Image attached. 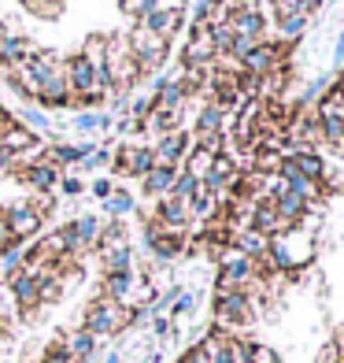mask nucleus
I'll return each mask as SVG.
<instances>
[{"instance_id": "obj_1", "label": "nucleus", "mask_w": 344, "mask_h": 363, "mask_svg": "<svg viewBox=\"0 0 344 363\" xmlns=\"http://www.w3.org/2000/svg\"><path fill=\"white\" fill-rule=\"evenodd\" d=\"M315 230H304V226H289L282 230L277 238H270V249H267V267L277 271V274H300L304 267H311L315 263Z\"/></svg>"}, {"instance_id": "obj_2", "label": "nucleus", "mask_w": 344, "mask_h": 363, "mask_svg": "<svg viewBox=\"0 0 344 363\" xmlns=\"http://www.w3.org/2000/svg\"><path fill=\"white\" fill-rule=\"evenodd\" d=\"M104 63H108L111 96H119V101H122V96L141 82V67H137L134 52H130V38H126V34H111V38H108V56H104Z\"/></svg>"}, {"instance_id": "obj_3", "label": "nucleus", "mask_w": 344, "mask_h": 363, "mask_svg": "<svg viewBox=\"0 0 344 363\" xmlns=\"http://www.w3.org/2000/svg\"><path fill=\"white\" fill-rule=\"evenodd\" d=\"M256 308L259 301L248 293H215L211 301V315H215V330L222 334H241L256 323Z\"/></svg>"}, {"instance_id": "obj_4", "label": "nucleus", "mask_w": 344, "mask_h": 363, "mask_svg": "<svg viewBox=\"0 0 344 363\" xmlns=\"http://www.w3.org/2000/svg\"><path fill=\"white\" fill-rule=\"evenodd\" d=\"M81 330H89L93 337H119L122 330H130V308L108 301V296L96 293L93 301L86 304V311H81Z\"/></svg>"}, {"instance_id": "obj_5", "label": "nucleus", "mask_w": 344, "mask_h": 363, "mask_svg": "<svg viewBox=\"0 0 344 363\" xmlns=\"http://www.w3.org/2000/svg\"><path fill=\"white\" fill-rule=\"evenodd\" d=\"M126 38H130V52H134L141 74H156V71H163V63H167V52H171V41L156 38L152 30H144L141 23L130 26V34H126Z\"/></svg>"}, {"instance_id": "obj_6", "label": "nucleus", "mask_w": 344, "mask_h": 363, "mask_svg": "<svg viewBox=\"0 0 344 363\" xmlns=\"http://www.w3.org/2000/svg\"><path fill=\"white\" fill-rule=\"evenodd\" d=\"M152 167H159L156 163V152H152V145H119L115 148V156H111V171L115 174H130V178H144Z\"/></svg>"}, {"instance_id": "obj_7", "label": "nucleus", "mask_w": 344, "mask_h": 363, "mask_svg": "<svg viewBox=\"0 0 344 363\" xmlns=\"http://www.w3.org/2000/svg\"><path fill=\"white\" fill-rule=\"evenodd\" d=\"M4 289L11 296V308L19 311L26 323L38 319V308H41V296H38V278L26 274V271H15L11 278H4Z\"/></svg>"}, {"instance_id": "obj_8", "label": "nucleus", "mask_w": 344, "mask_h": 363, "mask_svg": "<svg viewBox=\"0 0 344 363\" xmlns=\"http://www.w3.org/2000/svg\"><path fill=\"white\" fill-rule=\"evenodd\" d=\"M215 60H219V52H215V41H211V26L193 23V26H189V45L182 48V67H189V71H207Z\"/></svg>"}, {"instance_id": "obj_9", "label": "nucleus", "mask_w": 344, "mask_h": 363, "mask_svg": "<svg viewBox=\"0 0 344 363\" xmlns=\"http://www.w3.org/2000/svg\"><path fill=\"white\" fill-rule=\"evenodd\" d=\"M189 148H193V134H189V130H171V134H163L152 145V152H156L159 167H182L185 156H189Z\"/></svg>"}, {"instance_id": "obj_10", "label": "nucleus", "mask_w": 344, "mask_h": 363, "mask_svg": "<svg viewBox=\"0 0 344 363\" xmlns=\"http://www.w3.org/2000/svg\"><path fill=\"white\" fill-rule=\"evenodd\" d=\"M226 126H229V119L222 115V108L207 101L200 111H196V123H193V145H207V141H215V138L229 134Z\"/></svg>"}, {"instance_id": "obj_11", "label": "nucleus", "mask_w": 344, "mask_h": 363, "mask_svg": "<svg viewBox=\"0 0 344 363\" xmlns=\"http://www.w3.org/2000/svg\"><path fill=\"white\" fill-rule=\"evenodd\" d=\"M149 216L163 226V230H171V234H185L193 216H189V204L182 201H174V196H163V201H156V208L149 211Z\"/></svg>"}, {"instance_id": "obj_12", "label": "nucleus", "mask_w": 344, "mask_h": 363, "mask_svg": "<svg viewBox=\"0 0 344 363\" xmlns=\"http://www.w3.org/2000/svg\"><path fill=\"white\" fill-rule=\"evenodd\" d=\"M38 101H41L45 108H67V104L74 101L71 82H67V60H63L59 67L41 82V96H38Z\"/></svg>"}, {"instance_id": "obj_13", "label": "nucleus", "mask_w": 344, "mask_h": 363, "mask_svg": "<svg viewBox=\"0 0 344 363\" xmlns=\"http://www.w3.org/2000/svg\"><path fill=\"white\" fill-rule=\"evenodd\" d=\"M4 211H8V226H11V238H15V241L26 245L30 238L41 234V223H45V219H41L26 201H23V204H11V208H4Z\"/></svg>"}, {"instance_id": "obj_14", "label": "nucleus", "mask_w": 344, "mask_h": 363, "mask_svg": "<svg viewBox=\"0 0 344 363\" xmlns=\"http://www.w3.org/2000/svg\"><path fill=\"white\" fill-rule=\"evenodd\" d=\"M229 26H234L237 38H248V41H267V34H270V19H267L259 8H241V11H234Z\"/></svg>"}, {"instance_id": "obj_15", "label": "nucleus", "mask_w": 344, "mask_h": 363, "mask_svg": "<svg viewBox=\"0 0 344 363\" xmlns=\"http://www.w3.org/2000/svg\"><path fill=\"white\" fill-rule=\"evenodd\" d=\"M141 282L137 271H122V274H104L101 278V296H108V301L130 308V301H134V289Z\"/></svg>"}, {"instance_id": "obj_16", "label": "nucleus", "mask_w": 344, "mask_h": 363, "mask_svg": "<svg viewBox=\"0 0 344 363\" xmlns=\"http://www.w3.org/2000/svg\"><path fill=\"white\" fill-rule=\"evenodd\" d=\"M19 178H23L34 193H52V189L59 186V171L52 167V163H45V160H41V163H26V167L19 171Z\"/></svg>"}, {"instance_id": "obj_17", "label": "nucleus", "mask_w": 344, "mask_h": 363, "mask_svg": "<svg viewBox=\"0 0 344 363\" xmlns=\"http://www.w3.org/2000/svg\"><path fill=\"white\" fill-rule=\"evenodd\" d=\"M63 345H67V352L74 363H86V359H96V352H101V337H93L89 330H71V334H63Z\"/></svg>"}, {"instance_id": "obj_18", "label": "nucleus", "mask_w": 344, "mask_h": 363, "mask_svg": "<svg viewBox=\"0 0 344 363\" xmlns=\"http://www.w3.org/2000/svg\"><path fill=\"white\" fill-rule=\"evenodd\" d=\"M182 167H152L149 174L141 178V193L149 196V201H163V196H171V186Z\"/></svg>"}, {"instance_id": "obj_19", "label": "nucleus", "mask_w": 344, "mask_h": 363, "mask_svg": "<svg viewBox=\"0 0 344 363\" xmlns=\"http://www.w3.org/2000/svg\"><path fill=\"white\" fill-rule=\"evenodd\" d=\"M182 15H185V11H159V8H156V11H149V15L141 19V26L152 30V34L163 38V41H171L178 30H182Z\"/></svg>"}, {"instance_id": "obj_20", "label": "nucleus", "mask_w": 344, "mask_h": 363, "mask_svg": "<svg viewBox=\"0 0 344 363\" xmlns=\"http://www.w3.org/2000/svg\"><path fill=\"white\" fill-rule=\"evenodd\" d=\"M252 230H259L263 238H277L282 230H289V223H282V216L274 211L270 201H259L256 211H252Z\"/></svg>"}, {"instance_id": "obj_21", "label": "nucleus", "mask_w": 344, "mask_h": 363, "mask_svg": "<svg viewBox=\"0 0 344 363\" xmlns=\"http://www.w3.org/2000/svg\"><path fill=\"white\" fill-rule=\"evenodd\" d=\"M277 45H297L300 38H304V30H307V23H311V15H304V11H292V15H277Z\"/></svg>"}, {"instance_id": "obj_22", "label": "nucleus", "mask_w": 344, "mask_h": 363, "mask_svg": "<svg viewBox=\"0 0 344 363\" xmlns=\"http://www.w3.org/2000/svg\"><path fill=\"white\" fill-rule=\"evenodd\" d=\"M156 108L152 111H185V101H189V89L182 82H171V86H163L159 93H152Z\"/></svg>"}, {"instance_id": "obj_23", "label": "nucleus", "mask_w": 344, "mask_h": 363, "mask_svg": "<svg viewBox=\"0 0 344 363\" xmlns=\"http://www.w3.org/2000/svg\"><path fill=\"white\" fill-rule=\"evenodd\" d=\"M41 52V48L30 41V38H15V34H8V41H4V48H0V63H23V60H34Z\"/></svg>"}, {"instance_id": "obj_24", "label": "nucleus", "mask_w": 344, "mask_h": 363, "mask_svg": "<svg viewBox=\"0 0 344 363\" xmlns=\"http://www.w3.org/2000/svg\"><path fill=\"white\" fill-rule=\"evenodd\" d=\"M211 167H215V152H207V148H200V145H193L189 156H185V163H182V171L193 174L196 182H204V178L211 174Z\"/></svg>"}, {"instance_id": "obj_25", "label": "nucleus", "mask_w": 344, "mask_h": 363, "mask_svg": "<svg viewBox=\"0 0 344 363\" xmlns=\"http://www.w3.org/2000/svg\"><path fill=\"white\" fill-rule=\"evenodd\" d=\"M101 256V267L104 274H122V271H134V249L122 245V249H111V252H96Z\"/></svg>"}, {"instance_id": "obj_26", "label": "nucleus", "mask_w": 344, "mask_h": 363, "mask_svg": "<svg viewBox=\"0 0 344 363\" xmlns=\"http://www.w3.org/2000/svg\"><path fill=\"white\" fill-rule=\"evenodd\" d=\"M111 115L108 111H78L74 119H71V126L74 130H81V134H104V130H111Z\"/></svg>"}, {"instance_id": "obj_27", "label": "nucleus", "mask_w": 344, "mask_h": 363, "mask_svg": "<svg viewBox=\"0 0 344 363\" xmlns=\"http://www.w3.org/2000/svg\"><path fill=\"white\" fill-rule=\"evenodd\" d=\"M104 211H108L111 219H126V216H134V211H137V201H134V193L115 186V193H111L108 201H104Z\"/></svg>"}, {"instance_id": "obj_28", "label": "nucleus", "mask_w": 344, "mask_h": 363, "mask_svg": "<svg viewBox=\"0 0 344 363\" xmlns=\"http://www.w3.org/2000/svg\"><path fill=\"white\" fill-rule=\"evenodd\" d=\"M315 119H319V134H322V141L344 152V115H315Z\"/></svg>"}, {"instance_id": "obj_29", "label": "nucleus", "mask_w": 344, "mask_h": 363, "mask_svg": "<svg viewBox=\"0 0 344 363\" xmlns=\"http://www.w3.org/2000/svg\"><path fill=\"white\" fill-rule=\"evenodd\" d=\"M19 123L30 130V134H52V115H48L45 108L26 104V108L19 111Z\"/></svg>"}, {"instance_id": "obj_30", "label": "nucleus", "mask_w": 344, "mask_h": 363, "mask_svg": "<svg viewBox=\"0 0 344 363\" xmlns=\"http://www.w3.org/2000/svg\"><path fill=\"white\" fill-rule=\"evenodd\" d=\"M19 4L34 15V19H45V23H56L63 15V0H19Z\"/></svg>"}, {"instance_id": "obj_31", "label": "nucleus", "mask_w": 344, "mask_h": 363, "mask_svg": "<svg viewBox=\"0 0 344 363\" xmlns=\"http://www.w3.org/2000/svg\"><path fill=\"white\" fill-rule=\"evenodd\" d=\"M23 259H26V245L23 241H11L4 252H0V267H4V278H11L15 271H23Z\"/></svg>"}, {"instance_id": "obj_32", "label": "nucleus", "mask_w": 344, "mask_h": 363, "mask_svg": "<svg viewBox=\"0 0 344 363\" xmlns=\"http://www.w3.org/2000/svg\"><path fill=\"white\" fill-rule=\"evenodd\" d=\"M159 8V0H119V11L126 15L130 23H141L149 11H156Z\"/></svg>"}, {"instance_id": "obj_33", "label": "nucleus", "mask_w": 344, "mask_h": 363, "mask_svg": "<svg viewBox=\"0 0 344 363\" xmlns=\"http://www.w3.org/2000/svg\"><path fill=\"white\" fill-rule=\"evenodd\" d=\"M196 186H200V182H196L193 174H185V171H178V178H174V186H171V196H174V201H182V204H189V201H193V193H196Z\"/></svg>"}, {"instance_id": "obj_34", "label": "nucleus", "mask_w": 344, "mask_h": 363, "mask_svg": "<svg viewBox=\"0 0 344 363\" xmlns=\"http://www.w3.org/2000/svg\"><path fill=\"white\" fill-rule=\"evenodd\" d=\"M193 311H196V293H185V289H182V293H178V301L171 304L167 319H171V323H182L185 315H193Z\"/></svg>"}, {"instance_id": "obj_35", "label": "nucleus", "mask_w": 344, "mask_h": 363, "mask_svg": "<svg viewBox=\"0 0 344 363\" xmlns=\"http://www.w3.org/2000/svg\"><path fill=\"white\" fill-rule=\"evenodd\" d=\"M38 363H74V359H71V352H67V345H63V334H59L56 341H48V345H45Z\"/></svg>"}, {"instance_id": "obj_36", "label": "nucleus", "mask_w": 344, "mask_h": 363, "mask_svg": "<svg viewBox=\"0 0 344 363\" xmlns=\"http://www.w3.org/2000/svg\"><path fill=\"white\" fill-rule=\"evenodd\" d=\"M234 26H229V23H219V26H211V41H215V52L219 56H226L229 52V48H234Z\"/></svg>"}, {"instance_id": "obj_37", "label": "nucleus", "mask_w": 344, "mask_h": 363, "mask_svg": "<svg viewBox=\"0 0 344 363\" xmlns=\"http://www.w3.org/2000/svg\"><path fill=\"white\" fill-rule=\"evenodd\" d=\"M248 363H282V356H277L270 345L252 341V345H248Z\"/></svg>"}, {"instance_id": "obj_38", "label": "nucleus", "mask_w": 344, "mask_h": 363, "mask_svg": "<svg viewBox=\"0 0 344 363\" xmlns=\"http://www.w3.org/2000/svg\"><path fill=\"white\" fill-rule=\"evenodd\" d=\"M111 148H93V156L89 160H81L78 163V171H101V167H111Z\"/></svg>"}, {"instance_id": "obj_39", "label": "nucleus", "mask_w": 344, "mask_h": 363, "mask_svg": "<svg viewBox=\"0 0 344 363\" xmlns=\"http://www.w3.org/2000/svg\"><path fill=\"white\" fill-rule=\"evenodd\" d=\"M63 196H81L86 193V182H81L78 174H59V186H56Z\"/></svg>"}, {"instance_id": "obj_40", "label": "nucleus", "mask_w": 344, "mask_h": 363, "mask_svg": "<svg viewBox=\"0 0 344 363\" xmlns=\"http://www.w3.org/2000/svg\"><path fill=\"white\" fill-rule=\"evenodd\" d=\"M26 204H30V208H34V211H38V216L45 219V216H48V211H52V204H56V196H52V193H34V196H30V201H26Z\"/></svg>"}, {"instance_id": "obj_41", "label": "nucleus", "mask_w": 344, "mask_h": 363, "mask_svg": "<svg viewBox=\"0 0 344 363\" xmlns=\"http://www.w3.org/2000/svg\"><path fill=\"white\" fill-rule=\"evenodd\" d=\"M89 193H93V196H96V201H101V204H104V201H108V196L115 193V182H111V178H96V182H93V186H89Z\"/></svg>"}, {"instance_id": "obj_42", "label": "nucleus", "mask_w": 344, "mask_h": 363, "mask_svg": "<svg viewBox=\"0 0 344 363\" xmlns=\"http://www.w3.org/2000/svg\"><path fill=\"white\" fill-rule=\"evenodd\" d=\"M11 241H15V238H11V226H8V211L0 208V252H4Z\"/></svg>"}, {"instance_id": "obj_43", "label": "nucleus", "mask_w": 344, "mask_h": 363, "mask_svg": "<svg viewBox=\"0 0 344 363\" xmlns=\"http://www.w3.org/2000/svg\"><path fill=\"white\" fill-rule=\"evenodd\" d=\"M319 363H340V352L333 349V341H330V345H326V349L319 352Z\"/></svg>"}, {"instance_id": "obj_44", "label": "nucleus", "mask_w": 344, "mask_h": 363, "mask_svg": "<svg viewBox=\"0 0 344 363\" xmlns=\"http://www.w3.org/2000/svg\"><path fill=\"white\" fill-rule=\"evenodd\" d=\"M333 349L340 352V359H344V323L337 326V334H333Z\"/></svg>"}, {"instance_id": "obj_45", "label": "nucleus", "mask_w": 344, "mask_h": 363, "mask_svg": "<svg viewBox=\"0 0 344 363\" xmlns=\"http://www.w3.org/2000/svg\"><path fill=\"white\" fill-rule=\"evenodd\" d=\"M333 89L344 96V71H337V78H333Z\"/></svg>"}, {"instance_id": "obj_46", "label": "nucleus", "mask_w": 344, "mask_h": 363, "mask_svg": "<svg viewBox=\"0 0 344 363\" xmlns=\"http://www.w3.org/2000/svg\"><path fill=\"white\" fill-rule=\"evenodd\" d=\"M101 363H122V352H108Z\"/></svg>"}, {"instance_id": "obj_47", "label": "nucleus", "mask_w": 344, "mask_h": 363, "mask_svg": "<svg viewBox=\"0 0 344 363\" xmlns=\"http://www.w3.org/2000/svg\"><path fill=\"white\" fill-rule=\"evenodd\" d=\"M4 337H8V319L0 315V345H4Z\"/></svg>"}, {"instance_id": "obj_48", "label": "nucleus", "mask_w": 344, "mask_h": 363, "mask_svg": "<svg viewBox=\"0 0 344 363\" xmlns=\"http://www.w3.org/2000/svg\"><path fill=\"white\" fill-rule=\"evenodd\" d=\"M4 41H8V26L0 23V48H4Z\"/></svg>"}, {"instance_id": "obj_49", "label": "nucleus", "mask_w": 344, "mask_h": 363, "mask_svg": "<svg viewBox=\"0 0 344 363\" xmlns=\"http://www.w3.org/2000/svg\"><path fill=\"white\" fill-rule=\"evenodd\" d=\"M86 363H93V359H86Z\"/></svg>"}]
</instances>
